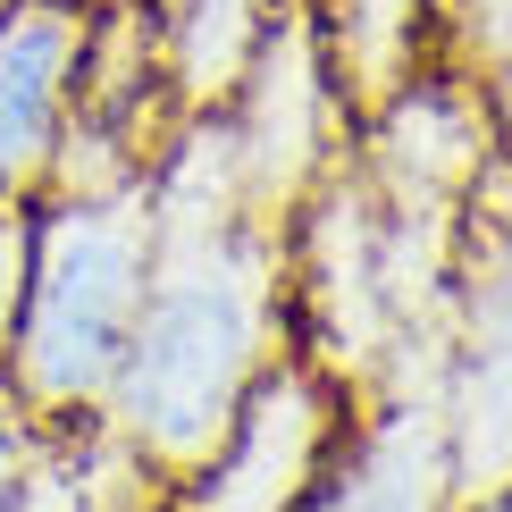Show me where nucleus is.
Listing matches in <instances>:
<instances>
[{"label": "nucleus", "mask_w": 512, "mask_h": 512, "mask_svg": "<svg viewBox=\"0 0 512 512\" xmlns=\"http://www.w3.org/2000/svg\"><path fill=\"white\" fill-rule=\"evenodd\" d=\"M294 236L244 202L219 118H185L152 168V277L110 387V429L160 479L202 471L286 361Z\"/></svg>", "instance_id": "1"}, {"label": "nucleus", "mask_w": 512, "mask_h": 512, "mask_svg": "<svg viewBox=\"0 0 512 512\" xmlns=\"http://www.w3.org/2000/svg\"><path fill=\"white\" fill-rule=\"evenodd\" d=\"M152 277V177L51 185L34 202V261L9 336V378L42 429H84L110 412L118 361L135 345Z\"/></svg>", "instance_id": "2"}, {"label": "nucleus", "mask_w": 512, "mask_h": 512, "mask_svg": "<svg viewBox=\"0 0 512 512\" xmlns=\"http://www.w3.org/2000/svg\"><path fill=\"white\" fill-rule=\"evenodd\" d=\"M445 429L454 479L471 487L512 479V152L479 185L454 261V345H445Z\"/></svg>", "instance_id": "3"}, {"label": "nucleus", "mask_w": 512, "mask_h": 512, "mask_svg": "<svg viewBox=\"0 0 512 512\" xmlns=\"http://www.w3.org/2000/svg\"><path fill=\"white\" fill-rule=\"evenodd\" d=\"M345 429V395L311 370L303 353H286L277 370L252 387L244 420L227 429V445L168 487V512H303L319 454Z\"/></svg>", "instance_id": "4"}, {"label": "nucleus", "mask_w": 512, "mask_h": 512, "mask_svg": "<svg viewBox=\"0 0 512 512\" xmlns=\"http://www.w3.org/2000/svg\"><path fill=\"white\" fill-rule=\"evenodd\" d=\"M101 0H9L0 9V202H42L84 110Z\"/></svg>", "instance_id": "5"}, {"label": "nucleus", "mask_w": 512, "mask_h": 512, "mask_svg": "<svg viewBox=\"0 0 512 512\" xmlns=\"http://www.w3.org/2000/svg\"><path fill=\"white\" fill-rule=\"evenodd\" d=\"M454 496L445 395H370L319 454L303 512H454Z\"/></svg>", "instance_id": "6"}, {"label": "nucleus", "mask_w": 512, "mask_h": 512, "mask_svg": "<svg viewBox=\"0 0 512 512\" xmlns=\"http://www.w3.org/2000/svg\"><path fill=\"white\" fill-rule=\"evenodd\" d=\"M311 17H319V42H328V68L353 126L429 59V0H311Z\"/></svg>", "instance_id": "7"}, {"label": "nucleus", "mask_w": 512, "mask_h": 512, "mask_svg": "<svg viewBox=\"0 0 512 512\" xmlns=\"http://www.w3.org/2000/svg\"><path fill=\"white\" fill-rule=\"evenodd\" d=\"M429 59H454L479 84V101L496 110V135L512 152V0H454V17L437 26Z\"/></svg>", "instance_id": "8"}, {"label": "nucleus", "mask_w": 512, "mask_h": 512, "mask_svg": "<svg viewBox=\"0 0 512 512\" xmlns=\"http://www.w3.org/2000/svg\"><path fill=\"white\" fill-rule=\"evenodd\" d=\"M26 261H34V210L26 202H0V361H9L17 303H26Z\"/></svg>", "instance_id": "9"}, {"label": "nucleus", "mask_w": 512, "mask_h": 512, "mask_svg": "<svg viewBox=\"0 0 512 512\" xmlns=\"http://www.w3.org/2000/svg\"><path fill=\"white\" fill-rule=\"evenodd\" d=\"M462 512H512V479H496V487H471V496H462Z\"/></svg>", "instance_id": "10"}, {"label": "nucleus", "mask_w": 512, "mask_h": 512, "mask_svg": "<svg viewBox=\"0 0 512 512\" xmlns=\"http://www.w3.org/2000/svg\"><path fill=\"white\" fill-rule=\"evenodd\" d=\"M0 9H9V0H0Z\"/></svg>", "instance_id": "11"}]
</instances>
